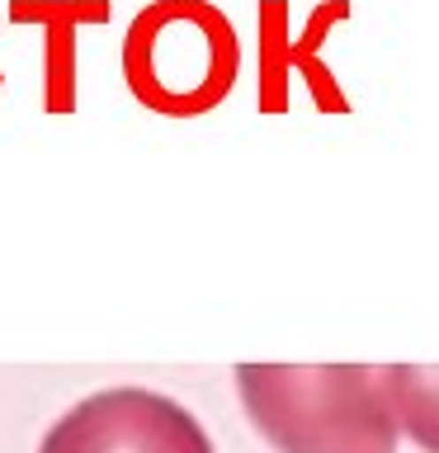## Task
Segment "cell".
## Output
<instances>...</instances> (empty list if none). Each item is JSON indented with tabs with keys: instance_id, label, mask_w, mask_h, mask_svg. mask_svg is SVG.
Listing matches in <instances>:
<instances>
[{
	"instance_id": "obj_1",
	"label": "cell",
	"mask_w": 439,
	"mask_h": 453,
	"mask_svg": "<svg viewBox=\"0 0 439 453\" xmlns=\"http://www.w3.org/2000/svg\"><path fill=\"white\" fill-rule=\"evenodd\" d=\"M236 396L279 453H397L382 368L236 364Z\"/></svg>"
},
{
	"instance_id": "obj_2",
	"label": "cell",
	"mask_w": 439,
	"mask_h": 453,
	"mask_svg": "<svg viewBox=\"0 0 439 453\" xmlns=\"http://www.w3.org/2000/svg\"><path fill=\"white\" fill-rule=\"evenodd\" d=\"M123 66L142 104L198 113L232 85V28L198 0H161L137 14Z\"/></svg>"
},
{
	"instance_id": "obj_3",
	"label": "cell",
	"mask_w": 439,
	"mask_h": 453,
	"mask_svg": "<svg viewBox=\"0 0 439 453\" xmlns=\"http://www.w3.org/2000/svg\"><path fill=\"white\" fill-rule=\"evenodd\" d=\"M38 453H212L189 406L151 388H104L57 416Z\"/></svg>"
},
{
	"instance_id": "obj_4",
	"label": "cell",
	"mask_w": 439,
	"mask_h": 453,
	"mask_svg": "<svg viewBox=\"0 0 439 453\" xmlns=\"http://www.w3.org/2000/svg\"><path fill=\"white\" fill-rule=\"evenodd\" d=\"M382 388L397 430H406L425 453H439V364H388Z\"/></svg>"
}]
</instances>
